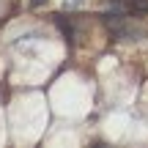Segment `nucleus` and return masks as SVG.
<instances>
[{
	"label": "nucleus",
	"instance_id": "1",
	"mask_svg": "<svg viewBox=\"0 0 148 148\" xmlns=\"http://www.w3.org/2000/svg\"><path fill=\"white\" fill-rule=\"evenodd\" d=\"M52 22L58 25V30L63 33L66 44L74 47V41H77V16H66L63 11H58V14H52Z\"/></svg>",
	"mask_w": 148,
	"mask_h": 148
},
{
	"label": "nucleus",
	"instance_id": "2",
	"mask_svg": "<svg viewBox=\"0 0 148 148\" xmlns=\"http://www.w3.org/2000/svg\"><path fill=\"white\" fill-rule=\"evenodd\" d=\"M126 14H148V0H115Z\"/></svg>",
	"mask_w": 148,
	"mask_h": 148
},
{
	"label": "nucleus",
	"instance_id": "3",
	"mask_svg": "<svg viewBox=\"0 0 148 148\" xmlns=\"http://www.w3.org/2000/svg\"><path fill=\"white\" fill-rule=\"evenodd\" d=\"M49 0H27V8L30 11H36V8H41V5H47Z\"/></svg>",
	"mask_w": 148,
	"mask_h": 148
},
{
	"label": "nucleus",
	"instance_id": "4",
	"mask_svg": "<svg viewBox=\"0 0 148 148\" xmlns=\"http://www.w3.org/2000/svg\"><path fill=\"white\" fill-rule=\"evenodd\" d=\"M77 5H79V0H66L63 8H77Z\"/></svg>",
	"mask_w": 148,
	"mask_h": 148
}]
</instances>
